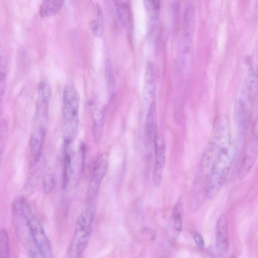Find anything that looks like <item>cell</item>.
<instances>
[{
  "instance_id": "obj_12",
  "label": "cell",
  "mask_w": 258,
  "mask_h": 258,
  "mask_svg": "<svg viewBox=\"0 0 258 258\" xmlns=\"http://www.w3.org/2000/svg\"><path fill=\"white\" fill-rule=\"evenodd\" d=\"M72 142L64 141L62 187L66 189L69 183L72 174Z\"/></svg>"
},
{
  "instance_id": "obj_22",
  "label": "cell",
  "mask_w": 258,
  "mask_h": 258,
  "mask_svg": "<svg viewBox=\"0 0 258 258\" xmlns=\"http://www.w3.org/2000/svg\"><path fill=\"white\" fill-rule=\"evenodd\" d=\"M105 73L106 80L110 88L112 89L114 84V78L111 64L109 60H107L105 65Z\"/></svg>"
},
{
  "instance_id": "obj_14",
  "label": "cell",
  "mask_w": 258,
  "mask_h": 258,
  "mask_svg": "<svg viewBox=\"0 0 258 258\" xmlns=\"http://www.w3.org/2000/svg\"><path fill=\"white\" fill-rule=\"evenodd\" d=\"M104 110L103 108L97 109L93 114V136L95 143L99 142L103 133Z\"/></svg>"
},
{
  "instance_id": "obj_18",
  "label": "cell",
  "mask_w": 258,
  "mask_h": 258,
  "mask_svg": "<svg viewBox=\"0 0 258 258\" xmlns=\"http://www.w3.org/2000/svg\"><path fill=\"white\" fill-rule=\"evenodd\" d=\"M155 74L153 66L151 63H148L146 67L145 84V91L148 94H152L154 87Z\"/></svg>"
},
{
  "instance_id": "obj_17",
  "label": "cell",
  "mask_w": 258,
  "mask_h": 258,
  "mask_svg": "<svg viewBox=\"0 0 258 258\" xmlns=\"http://www.w3.org/2000/svg\"><path fill=\"white\" fill-rule=\"evenodd\" d=\"M10 242L7 230L2 228L0 232V257H10Z\"/></svg>"
},
{
  "instance_id": "obj_27",
  "label": "cell",
  "mask_w": 258,
  "mask_h": 258,
  "mask_svg": "<svg viewBox=\"0 0 258 258\" xmlns=\"http://www.w3.org/2000/svg\"><path fill=\"white\" fill-rule=\"evenodd\" d=\"M255 14L256 17L258 20V0H257L255 5Z\"/></svg>"
},
{
  "instance_id": "obj_23",
  "label": "cell",
  "mask_w": 258,
  "mask_h": 258,
  "mask_svg": "<svg viewBox=\"0 0 258 258\" xmlns=\"http://www.w3.org/2000/svg\"><path fill=\"white\" fill-rule=\"evenodd\" d=\"M6 81L7 79L5 67L4 64H3L2 62L1 61L0 72V91L1 100H2L3 96L5 93L6 86Z\"/></svg>"
},
{
  "instance_id": "obj_25",
  "label": "cell",
  "mask_w": 258,
  "mask_h": 258,
  "mask_svg": "<svg viewBox=\"0 0 258 258\" xmlns=\"http://www.w3.org/2000/svg\"><path fill=\"white\" fill-rule=\"evenodd\" d=\"M193 239L195 243L199 248L202 249L204 247V239L200 233L197 232H194L193 234Z\"/></svg>"
},
{
  "instance_id": "obj_16",
  "label": "cell",
  "mask_w": 258,
  "mask_h": 258,
  "mask_svg": "<svg viewBox=\"0 0 258 258\" xmlns=\"http://www.w3.org/2000/svg\"><path fill=\"white\" fill-rule=\"evenodd\" d=\"M183 213V204L179 201L174 206L172 213V224L175 234H179L181 230Z\"/></svg>"
},
{
  "instance_id": "obj_11",
  "label": "cell",
  "mask_w": 258,
  "mask_h": 258,
  "mask_svg": "<svg viewBox=\"0 0 258 258\" xmlns=\"http://www.w3.org/2000/svg\"><path fill=\"white\" fill-rule=\"evenodd\" d=\"M156 105L155 101L150 104L147 114L145 126V139L149 144L154 142L156 138Z\"/></svg>"
},
{
  "instance_id": "obj_20",
  "label": "cell",
  "mask_w": 258,
  "mask_h": 258,
  "mask_svg": "<svg viewBox=\"0 0 258 258\" xmlns=\"http://www.w3.org/2000/svg\"><path fill=\"white\" fill-rule=\"evenodd\" d=\"M91 29L92 32L96 36H100L103 32V24L102 14L100 9L97 8L96 18L92 20L91 24Z\"/></svg>"
},
{
  "instance_id": "obj_3",
  "label": "cell",
  "mask_w": 258,
  "mask_h": 258,
  "mask_svg": "<svg viewBox=\"0 0 258 258\" xmlns=\"http://www.w3.org/2000/svg\"><path fill=\"white\" fill-rule=\"evenodd\" d=\"M12 216L16 235L22 246L31 257H42L32 237L20 198L12 204Z\"/></svg>"
},
{
  "instance_id": "obj_26",
  "label": "cell",
  "mask_w": 258,
  "mask_h": 258,
  "mask_svg": "<svg viewBox=\"0 0 258 258\" xmlns=\"http://www.w3.org/2000/svg\"><path fill=\"white\" fill-rule=\"evenodd\" d=\"M169 3L173 9L176 12L178 8L179 0H168Z\"/></svg>"
},
{
  "instance_id": "obj_2",
  "label": "cell",
  "mask_w": 258,
  "mask_h": 258,
  "mask_svg": "<svg viewBox=\"0 0 258 258\" xmlns=\"http://www.w3.org/2000/svg\"><path fill=\"white\" fill-rule=\"evenodd\" d=\"M94 213L95 207L90 205L78 217L69 248V257H80L84 253L91 235Z\"/></svg>"
},
{
  "instance_id": "obj_4",
  "label": "cell",
  "mask_w": 258,
  "mask_h": 258,
  "mask_svg": "<svg viewBox=\"0 0 258 258\" xmlns=\"http://www.w3.org/2000/svg\"><path fill=\"white\" fill-rule=\"evenodd\" d=\"M20 199L32 237L42 257H51V246L41 223L33 213L26 200L23 197H20Z\"/></svg>"
},
{
  "instance_id": "obj_24",
  "label": "cell",
  "mask_w": 258,
  "mask_h": 258,
  "mask_svg": "<svg viewBox=\"0 0 258 258\" xmlns=\"http://www.w3.org/2000/svg\"><path fill=\"white\" fill-rule=\"evenodd\" d=\"M9 133V125L6 120H3L1 123V146L3 144H5Z\"/></svg>"
},
{
  "instance_id": "obj_9",
  "label": "cell",
  "mask_w": 258,
  "mask_h": 258,
  "mask_svg": "<svg viewBox=\"0 0 258 258\" xmlns=\"http://www.w3.org/2000/svg\"><path fill=\"white\" fill-rule=\"evenodd\" d=\"M45 128L35 126L30 141V152L32 162L36 163L40 159L45 136Z\"/></svg>"
},
{
  "instance_id": "obj_1",
  "label": "cell",
  "mask_w": 258,
  "mask_h": 258,
  "mask_svg": "<svg viewBox=\"0 0 258 258\" xmlns=\"http://www.w3.org/2000/svg\"><path fill=\"white\" fill-rule=\"evenodd\" d=\"M80 99L72 84H67L63 92V119L62 132L63 141L73 142L79 126Z\"/></svg>"
},
{
  "instance_id": "obj_7",
  "label": "cell",
  "mask_w": 258,
  "mask_h": 258,
  "mask_svg": "<svg viewBox=\"0 0 258 258\" xmlns=\"http://www.w3.org/2000/svg\"><path fill=\"white\" fill-rule=\"evenodd\" d=\"M154 143L155 164L152 182L155 187L159 186L162 181L166 158V144L164 139L156 137Z\"/></svg>"
},
{
  "instance_id": "obj_5",
  "label": "cell",
  "mask_w": 258,
  "mask_h": 258,
  "mask_svg": "<svg viewBox=\"0 0 258 258\" xmlns=\"http://www.w3.org/2000/svg\"><path fill=\"white\" fill-rule=\"evenodd\" d=\"M51 96V88L48 81L46 80H42L39 83L38 89L34 118L35 126L45 127L48 119Z\"/></svg>"
},
{
  "instance_id": "obj_19",
  "label": "cell",
  "mask_w": 258,
  "mask_h": 258,
  "mask_svg": "<svg viewBox=\"0 0 258 258\" xmlns=\"http://www.w3.org/2000/svg\"><path fill=\"white\" fill-rule=\"evenodd\" d=\"M149 16L152 19H156L159 13V0H144Z\"/></svg>"
},
{
  "instance_id": "obj_10",
  "label": "cell",
  "mask_w": 258,
  "mask_h": 258,
  "mask_svg": "<svg viewBox=\"0 0 258 258\" xmlns=\"http://www.w3.org/2000/svg\"><path fill=\"white\" fill-rule=\"evenodd\" d=\"M258 152V143L251 141L246 147L239 170L240 177H244L252 167Z\"/></svg>"
},
{
  "instance_id": "obj_13",
  "label": "cell",
  "mask_w": 258,
  "mask_h": 258,
  "mask_svg": "<svg viewBox=\"0 0 258 258\" xmlns=\"http://www.w3.org/2000/svg\"><path fill=\"white\" fill-rule=\"evenodd\" d=\"M64 0H43L39 8V15L48 17L58 13L62 8Z\"/></svg>"
},
{
  "instance_id": "obj_21",
  "label": "cell",
  "mask_w": 258,
  "mask_h": 258,
  "mask_svg": "<svg viewBox=\"0 0 258 258\" xmlns=\"http://www.w3.org/2000/svg\"><path fill=\"white\" fill-rule=\"evenodd\" d=\"M54 186V180L52 174L50 173L45 174L43 181L44 192L49 194L53 189Z\"/></svg>"
},
{
  "instance_id": "obj_8",
  "label": "cell",
  "mask_w": 258,
  "mask_h": 258,
  "mask_svg": "<svg viewBox=\"0 0 258 258\" xmlns=\"http://www.w3.org/2000/svg\"><path fill=\"white\" fill-rule=\"evenodd\" d=\"M216 245L220 254L226 253L229 248V240L226 218L221 215L216 225Z\"/></svg>"
},
{
  "instance_id": "obj_6",
  "label": "cell",
  "mask_w": 258,
  "mask_h": 258,
  "mask_svg": "<svg viewBox=\"0 0 258 258\" xmlns=\"http://www.w3.org/2000/svg\"><path fill=\"white\" fill-rule=\"evenodd\" d=\"M108 167L107 158L101 155L96 160L88 184L87 198L91 202L96 197Z\"/></svg>"
},
{
  "instance_id": "obj_15",
  "label": "cell",
  "mask_w": 258,
  "mask_h": 258,
  "mask_svg": "<svg viewBox=\"0 0 258 258\" xmlns=\"http://www.w3.org/2000/svg\"><path fill=\"white\" fill-rule=\"evenodd\" d=\"M195 13L192 5L188 6L183 19V35L191 38L194 34Z\"/></svg>"
}]
</instances>
